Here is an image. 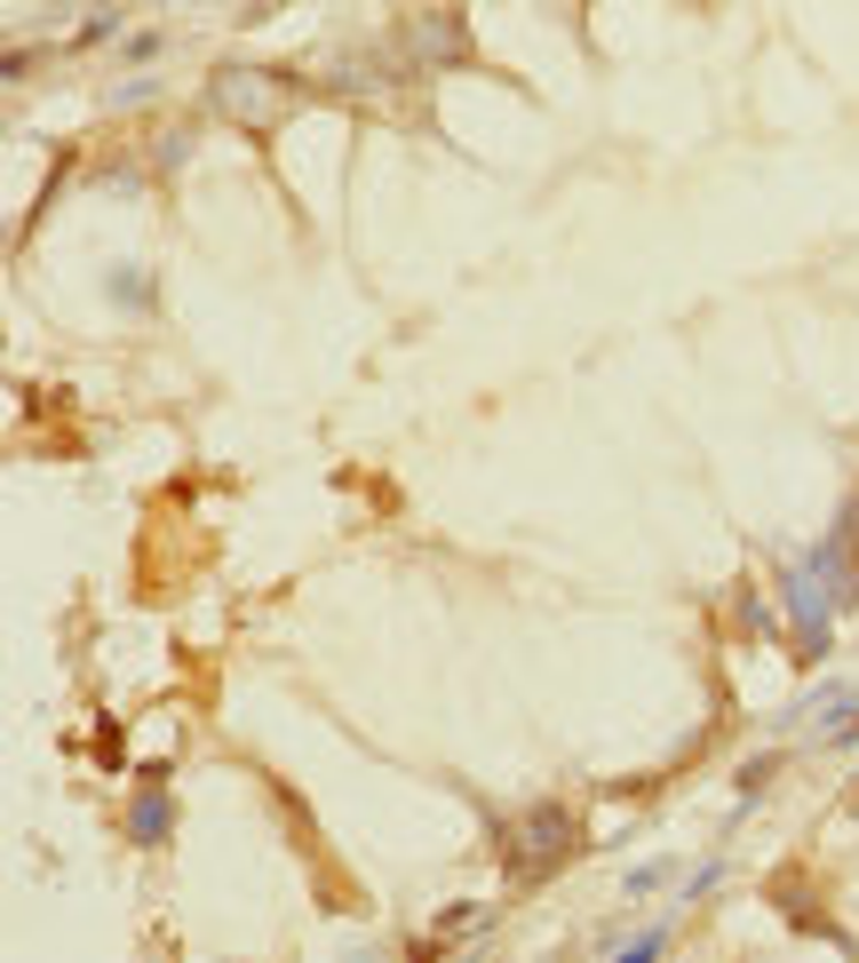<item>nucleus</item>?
<instances>
[{"label": "nucleus", "mask_w": 859, "mask_h": 963, "mask_svg": "<svg viewBox=\"0 0 859 963\" xmlns=\"http://www.w3.org/2000/svg\"><path fill=\"white\" fill-rule=\"evenodd\" d=\"M772 765H780V756H748V765H740V796L764 788V781H772Z\"/></svg>", "instance_id": "11"}, {"label": "nucleus", "mask_w": 859, "mask_h": 963, "mask_svg": "<svg viewBox=\"0 0 859 963\" xmlns=\"http://www.w3.org/2000/svg\"><path fill=\"white\" fill-rule=\"evenodd\" d=\"M279 96H287V80L263 73V64H223V73L208 80V104L223 120H239V128H271L279 120Z\"/></svg>", "instance_id": "2"}, {"label": "nucleus", "mask_w": 859, "mask_h": 963, "mask_svg": "<svg viewBox=\"0 0 859 963\" xmlns=\"http://www.w3.org/2000/svg\"><path fill=\"white\" fill-rule=\"evenodd\" d=\"M167 828H176V805H167V773H152V788L135 796V812H128V837H135V844H167Z\"/></svg>", "instance_id": "3"}, {"label": "nucleus", "mask_w": 859, "mask_h": 963, "mask_svg": "<svg viewBox=\"0 0 859 963\" xmlns=\"http://www.w3.org/2000/svg\"><path fill=\"white\" fill-rule=\"evenodd\" d=\"M159 48H167L159 32H128V64H159Z\"/></svg>", "instance_id": "10"}, {"label": "nucleus", "mask_w": 859, "mask_h": 963, "mask_svg": "<svg viewBox=\"0 0 859 963\" xmlns=\"http://www.w3.org/2000/svg\"><path fill=\"white\" fill-rule=\"evenodd\" d=\"M104 295L120 311H152V279H144V263H112L104 272Z\"/></svg>", "instance_id": "6"}, {"label": "nucleus", "mask_w": 859, "mask_h": 963, "mask_svg": "<svg viewBox=\"0 0 859 963\" xmlns=\"http://www.w3.org/2000/svg\"><path fill=\"white\" fill-rule=\"evenodd\" d=\"M502 852H509V884H541L581 852V820L565 805H533V812H518L502 828Z\"/></svg>", "instance_id": "1"}, {"label": "nucleus", "mask_w": 859, "mask_h": 963, "mask_svg": "<svg viewBox=\"0 0 859 963\" xmlns=\"http://www.w3.org/2000/svg\"><path fill=\"white\" fill-rule=\"evenodd\" d=\"M415 48L438 56V64H454V56H462V24H454V16H430V24L415 32Z\"/></svg>", "instance_id": "7"}, {"label": "nucleus", "mask_w": 859, "mask_h": 963, "mask_svg": "<svg viewBox=\"0 0 859 963\" xmlns=\"http://www.w3.org/2000/svg\"><path fill=\"white\" fill-rule=\"evenodd\" d=\"M669 932H676V916L645 923V932H605L597 948H605V955H621V963H652V955H669Z\"/></svg>", "instance_id": "4"}, {"label": "nucleus", "mask_w": 859, "mask_h": 963, "mask_svg": "<svg viewBox=\"0 0 859 963\" xmlns=\"http://www.w3.org/2000/svg\"><path fill=\"white\" fill-rule=\"evenodd\" d=\"M716 884H725V860H701V868L684 876V892H676V908H693V900H708Z\"/></svg>", "instance_id": "8"}, {"label": "nucleus", "mask_w": 859, "mask_h": 963, "mask_svg": "<svg viewBox=\"0 0 859 963\" xmlns=\"http://www.w3.org/2000/svg\"><path fill=\"white\" fill-rule=\"evenodd\" d=\"M120 9H96V16H80V48H104V41H120Z\"/></svg>", "instance_id": "9"}, {"label": "nucleus", "mask_w": 859, "mask_h": 963, "mask_svg": "<svg viewBox=\"0 0 859 963\" xmlns=\"http://www.w3.org/2000/svg\"><path fill=\"white\" fill-rule=\"evenodd\" d=\"M669 884H684V860H676V852L637 860V868L621 876V900H652V892H669Z\"/></svg>", "instance_id": "5"}]
</instances>
